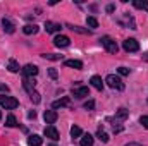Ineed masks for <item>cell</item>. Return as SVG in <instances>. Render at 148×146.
Masks as SVG:
<instances>
[{"mask_svg": "<svg viewBox=\"0 0 148 146\" xmlns=\"http://www.w3.org/2000/svg\"><path fill=\"white\" fill-rule=\"evenodd\" d=\"M45 29H47V33H57V31H60V29H62V26H60V24H57V23L47 21V23H45Z\"/></svg>", "mask_w": 148, "mask_h": 146, "instance_id": "10", "label": "cell"}, {"mask_svg": "<svg viewBox=\"0 0 148 146\" xmlns=\"http://www.w3.org/2000/svg\"><path fill=\"white\" fill-rule=\"evenodd\" d=\"M73 96L76 98H86V96H90V89L86 88V86H79V88H73Z\"/></svg>", "mask_w": 148, "mask_h": 146, "instance_id": "6", "label": "cell"}, {"mask_svg": "<svg viewBox=\"0 0 148 146\" xmlns=\"http://www.w3.org/2000/svg\"><path fill=\"white\" fill-rule=\"evenodd\" d=\"M98 138H100V141H102V143H109V134H107V132H103V131H102V127L98 129Z\"/></svg>", "mask_w": 148, "mask_h": 146, "instance_id": "25", "label": "cell"}, {"mask_svg": "<svg viewBox=\"0 0 148 146\" xmlns=\"http://www.w3.org/2000/svg\"><path fill=\"white\" fill-rule=\"evenodd\" d=\"M126 146H143V145H140V143H127Z\"/></svg>", "mask_w": 148, "mask_h": 146, "instance_id": "35", "label": "cell"}, {"mask_svg": "<svg viewBox=\"0 0 148 146\" xmlns=\"http://www.w3.org/2000/svg\"><path fill=\"white\" fill-rule=\"evenodd\" d=\"M48 74H50V77H52V79H57V76H59L55 69H48Z\"/></svg>", "mask_w": 148, "mask_h": 146, "instance_id": "31", "label": "cell"}, {"mask_svg": "<svg viewBox=\"0 0 148 146\" xmlns=\"http://www.w3.org/2000/svg\"><path fill=\"white\" fill-rule=\"evenodd\" d=\"M21 72L24 77H33V76H36L38 74V67L36 65H33V64H28V65H24L23 69H21Z\"/></svg>", "mask_w": 148, "mask_h": 146, "instance_id": "7", "label": "cell"}, {"mask_svg": "<svg viewBox=\"0 0 148 146\" xmlns=\"http://www.w3.org/2000/svg\"><path fill=\"white\" fill-rule=\"evenodd\" d=\"M105 10H107V12H109V14H110V12H114V10H115V5H114V3H109V5H107V9H105Z\"/></svg>", "mask_w": 148, "mask_h": 146, "instance_id": "32", "label": "cell"}, {"mask_svg": "<svg viewBox=\"0 0 148 146\" xmlns=\"http://www.w3.org/2000/svg\"><path fill=\"white\" fill-rule=\"evenodd\" d=\"M140 124H141L143 127H147V129H148V115H143V117L140 119Z\"/></svg>", "mask_w": 148, "mask_h": 146, "instance_id": "29", "label": "cell"}, {"mask_svg": "<svg viewBox=\"0 0 148 146\" xmlns=\"http://www.w3.org/2000/svg\"><path fill=\"white\" fill-rule=\"evenodd\" d=\"M57 117H59V115H57V112H55V110H47V112H45V115H43V119H45V122H47V124H53V122L57 120Z\"/></svg>", "mask_w": 148, "mask_h": 146, "instance_id": "11", "label": "cell"}, {"mask_svg": "<svg viewBox=\"0 0 148 146\" xmlns=\"http://www.w3.org/2000/svg\"><path fill=\"white\" fill-rule=\"evenodd\" d=\"M41 57L47 59V60H60L62 59V55H57V53H43Z\"/></svg>", "mask_w": 148, "mask_h": 146, "instance_id": "22", "label": "cell"}, {"mask_svg": "<svg viewBox=\"0 0 148 146\" xmlns=\"http://www.w3.org/2000/svg\"><path fill=\"white\" fill-rule=\"evenodd\" d=\"M117 72H119V76H129V69L127 67H119Z\"/></svg>", "mask_w": 148, "mask_h": 146, "instance_id": "27", "label": "cell"}, {"mask_svg": "<svg viewBox=\"0 0 148 146\" xmlns=\"http://www.w3.org/2000/svg\"><path fill=\"white\" fill-rule=\"evenodd\" d=\"M86 24H88L90 28H98V21H97L95 17H91V16L86 19Z\"/></svg>", "mask_w": 148, "mask_h": 146, "instance_id": "26", "label": "cell"}, {"mask_svg": "<svg viewBox=\"0 0 148 146\" xmlns=\"http://www.w3.org/2000/svg\"><path fill=\"white\" fill-rule=\"evenodd\" d=\"M84 108L86 110H93L95 108V102H93V100H88V102L84 103Z\"/></svg>", "mask_w": 148, "mask_h": 146, "instance_id": "28", "label": "cell"}, {"mask_svg": "<svg viewBox=\"0 0 148 146\" xmlns=\"http://www.w3.org/2000/svg\"><path fill=\"white\" fill-rule=\"evenodd\" d=\"M100 41H102V45L105 46V50H107L109 53H117L119 46H117V43H115V41H114L110 36H103Z\"/></svg>", "mask_w": 148, "mask_h": 146, "instance_id": "3", "label": "cell"}, {"mask_svg": "<svg viewBox=\"0 0 148 146\" xmlns=\"http://www.w3.org/2000/svg\"><path fill=\"white\" fill-rule=\"evenodd\" d=\"M105 83L114 88V89H124V83H122V79L119 77V76H115V74H109L107 77H105Z\"/></svg>", "mask_w": 148, "mask_h": 146, "instance_id": "2", "label": "cell"}, {"mask_svg": "<svg viewBox=\"0 0 148 146\" xmlns=\"http://www.w3.org/2000/svg\"><path fill=\"white\" fill-rule=\"evenodd\" d=\"M43 132H45V136H47V138H50L52 141H57V139H60V138H59V131H57L53 126H47Z\"/></svg>", "mask_w": 148, "mask_h": 146, "instance_id": "8", "label": "cell"}, {"mask_svg": "<svg viewBox=\"0 0 148 146\" xmlns=\"http://www.w3.org/2000/svg\"><path fill=\"white\" fill-rule=\"evenodd\" d=\"M53 45H55L57 48H66V46L71 45V40H69V36L59 35V36H55V40H53Z\"/></svg>", "mask_w": 148, "mask_h": 146, "instance_id": "5", "label": "cell"}, {"mask_svg": "<svg viewBox=\"0 0 148 146\" xmlns=\"http://www.w3.org/2000/svg\"><path fill=\"white\" fill-rule=\"evenodd\" d=\"M66 65L73 67V69H83V62L81 60H66Z\"/></svg>", "mask_w": 148, "mask_h": 146, "instance_id": "18", "label": "cell"}, {"mask_svg": "<svg viewBox=\"0 0 148 146\" xmlns=\"http://www.w3.org/2000/svg\"><path fill=\"white\" fill-rule=\"evenodd\" d=\"M71 136H73V138H79V136H83V131H81V127L73 126V127H71Z\"/></svg>", "mask_w": 148, "mask_h": 146, "instance_id": "24", "label": "cell"}, {"mask_svg": "<svg viewBox=\"0 0 148 146\" xmlns=\"http://www.w3.org/2000/svg\"><path fill=\"white\" fill-rule=\"evenodd\" d=\"M67 28H69L71 31L79 33V35H90V33H91L90 29H83V28H79V26H74V24H67Z\"/></svg>", "mask_w": 148, "mask_h": 146, "instance_id": "17", "label": "cell"}, {"mask_svg": "<svg viewBox=\"0 0 148 146\" xmlns=\"http://www.w3.org/2000/svg\"><path fill=\"white\" fill-rule=\"evenodd\" d=\"M81 146H93V136H91V134H83V138H81Z\"/></svg>", "mask_w": 148, "mask_h": 146, "instance_id": "16", "label": "cell"}, {"mask_svg": "<svg viewBox=\"0 0 148 146\" xmlns=\"http://www.w3.org/2000/svg\"><path fill=\"white\" fill-rule=\"evenodd\" d=\"M23 33H24V35H36L38 26L36 24H26V26L23 28Z\"/></svg>", "mask_w": 148, "mask_h": 146, "instance_id": "15", "label": "cell"}, {"mask_svg": "<svg viewBox=\"0 0 148 146\" xmlns=\"http://www.w3.org/2000/svg\"><path fill=\"white\" fill-rule=\"evenodd\" d=\"M122 48H124L126 52H138V50H140V43H138L134 38H127V40L122 41Z\"/></svg>", "mask_w": 148, "mask_h": 146, "instance_id": "4", "label": "cell"}, {"mask_svg": "<svg viewBox=\"0 0 148 146\" xmlns=\"http://www.w3.org/2000/svg\"><path fill=\"white\" fill-rule=\"evenodd\" d=\"M0 91H5V93H7V91H9V86H5V84H0Z\"/></svg>", "mask_w": 148, "mask_h": 146, "instance_id": "34", "label": "cell"}, {"mask_svg": "<svg viewBox=\"0 0 148 146\" xmlns=\"http://www.w3.org/2000/svg\"><path fill=\"white\" fill-rule=\"evenodd\" d=\"M28 143H29V146H41L43 139H41V136H38V134H31V136L28 138Z\"/></svg>", "mask_w": 148, "mask_h": 146, "instance_id": "14", "label": "cell"}, {"mask_svg": "<svg viewBox=\"0 0 148 146\" xmlns=\"http://www.w3.org/2000/svg\"><path fill=\"white\" fill-rule=\"evenodd\" d=\"M133 5H134L136 9H143V10H148V0H147V2H141V0H134V2H133Z\"/></svg>", "mask_w": 148, "mask_h": 146, "instance_id": "21", "label": "cell"}, {"mask_svg": "<svg viewBox=\"0 0 148 146\" xmlns=\"http://www.w3.org/2000/svg\"><path fill=\"white\" fill-rule=\"evenodd\" d=\"M7 67H9V71H10V72H19V64H17L14 59H10V60H9V65H7Z\"/></svg>", "mask_w": 148, "mask_h": 146, "instance_id": "20", "label": "cell"}, {"mask_svg": "<svg viewBox=\"0 0 148 146\" xmlns=\"http://www.w3.org/2000/svg\"><path fill=\"white\" fill-rule=\"evenodd\" d=\"M67 105H69V96H64V98H60V100H55V102L52 103L53 110L62 108V107H67Z\"/></svg>", "mask_w": 148, "mask_h": 146, "instance_id": "12", "label": "cell"}, {"mask_svg": "<svg viewBox=\"0 0 148 146\" xmlns=\"http://www.w3.org/2000/svg\"><path fill=\"white\" fill-rule=\"evenodd\" d=\"M0 119H2V112H0Z\"/></svg>", "mask_w": 148, "mask_h": 146, "instance_id": "37", "label": "cell"}, {"mask_svg": "<svg viewBox=\"0 0 148 146\" xmlns=\"http://www.w3.org/2000/svg\"><path fill=\"white\" fill-rule=\"evenodd\" d=\"M5 126H7V127H16V126H17L16 117H14V115H9V117H7V120H5Z\"/></svg>", "mask_w": 148, "mask_h": 146, "instance_id": "23", "label": "cell"}, {"mask_svg": "<svg viewBox=\"0 0 148 146\" xmlns=\"http://www.w3.org/2000/svg\"><path fill=\"white\" fill-rule=\"evenodd\" d=\"M2 26H3V31L5 33H9V35H12L14 31H16V26H14V23L10 21V19H2Z\"/></svg>", "mask_w": 148, "mask_h": 146, "instance_id": "9", "label": "cell"}, {"mask_svg": "<svg viewBox=\"0 0 148 146\" xmlns=\"http://www.w3.org/2000/svg\"><path fill=\"white\" fill-rule=\"evenodd\" d=\"M127 115H129V112L126 108H119L115 112V119H119V120H124V119H127Z\"/></svg>", "mask_w": 148, "mask_h": 146, "instance_id": "19", "label": "cell"}, {"mask_svg": "<svg viewBox=\"0 0 148 146\" xmlns=\"http://www.w3.org/2000/svg\"><path fill=\"white\" fill-rule=\"evenodd\" d=\"M90 83H91V86L93 88H97V89H103V81H102V77L100 76H93L91 79H90Z\"/></svg>", "mask_w": 148, "mask_h": 146, "instance_id": "13", "label": "cell"}, {"mask_svg": "<svg viewBox=\"0 0 148 146\" xmlns=\"http://www.w3.org/2000/svg\"><path fill=\"white\" fill-rule=\"evenodd\" d=\"M0 107H3L5 110H14L19 107V102L14 98V96H5V95H0Z\"/></svg>", "mask_w": 148, "mask_h": 146, "instance_id": "1", "label": "cell"}, {"mask_svg": "<svg viewBox=\"0 0 148 146\" xmlns=\"http://www.w3.org/2000/svg\"><path fill=\"white\" fill-rule=\"evenodd\" d=\"M48 146H55V145H53V143H52V145H48Z\"/></svg>", "mask_w": 148, "mask_h": 146, "instance_id": "36", "label": "cell"}, {"mask_svg": "<svg viewBox=\"0 0 148 146\" xmlns=\"http://www.w3.org/2000/svg\"><path fill=\"white\" fill-rule=\"evenodd\" d=\"M29 96H31V100H33V103H40V100H41V98H40V95H38L36 91H35L33 95H29Z\"/></svg>", "mask_w": 148, "mask_h": 146, "instance_id": "30", "label": "cell"}, {"mask_svg": "<svg viewBox=\"0 0 148 146\" xmlns=\"http://www.w3.org/2000/svg\"><path fill=\"white\" fill-rule=\"evenodd\" d=\"M28 117H29V119H35V117H36V112H35V110H31V112L28 113Z\"/></svg>", "mask_w": 148, "mask_h": 146, "instance_id": "33", "label": "cell"}]
</instances>
